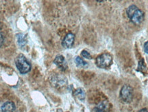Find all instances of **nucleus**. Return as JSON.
<instances>
[{
  "label": "nucleus",
  "instance_id": "16",
  "mask_svg": "<svg viewBox=\"0 0 148 112\" xmlns=\"http://www.w3.org/2000/svg\"><path fill=\"white\" fill-rule=\"evenodd\" d=\"M138 112H148V110L147 109H145V108H144V109H140Z\"/></svg>",
  "mask_w": 148,
  "mask_h": 112
},
{
  "label": "nucleus",
  "instance_id": "15",
  "mask_svg": "<svg viewBox=\"0 0 148 112\" xmlns=\"http://www.w3.org/2000/svg\"><path fill=\"white\" fill-rule=\"evenodd\" d=\"M3 40H4V39H3V35L1 33H0V47H1V46L3 45Z\"/></svg>",
  "mask_w": 148,
  "mask_h": 112
},
{
  "label": "nucleus",
  "instance_id": "6",
  "mask_svg": "<svg viewBox=\"0 0 148 112\" xmlns=\"http://www.w3.org/2000/svg\"><path fill=\"white\" fill-rule=\"evenodd\" d=\"M74 39H75V35L73 33H69V34L66 35L63 40H62V46L65 48H71L72 46L73 45Z\"/></svg>",
  "mask_w": 148,
  "mask_h": 112
},
{
  "label": "nucleus",
  "instance_id": "3",
  "mask_svg": "<svg viewBox=\"0 0 148 112\" xmlns=\"http://www.w3.org/2000/svg\"><path fill=\"white\" fill-rule=\"evenodd\" d=\"M112 62V58L110 54L103 53L96 59V65L99 68H107L110 66Z\"/></svg>",
  "mask_w": 148,
  "mask_h": 112
},
{
  "label": "nucleus",
  "instance_id": "5",
  "mask_svg": "<svg viewBox=\"0 0 148 112\" xmlns=\"http://www.w3.org/2000/svg\"><path fill=\"white\" fill-rule=\"evenodd\" d=\"M50 81L51 83L53 85V86L56 87H63L67 83L66 78L64 76L60 75H56L52 76Z\"/></svg>",
  "mask_w": 148,
  "mask_h": 112
},
{
  "label": "nucleus",
  "instance_id": "1",
  "mask_svg": "<svg viewBox=\"0 0 148 112\" xmlns=\"http://www.w3.org/2000/svg\"><path fill=\"white\" fill-rule=\"evenodd\" d=\"M126 13L130 21L135 25H139L143 21L144 13L136 6H130L127 8Z\"/></svg>",
  "mask_w": 148,
  "mask_h": 112
},
{
  "label": "nucleus",
  "instance_id": "11",
  "mask_svg": "<svg viewBox=\"0 0 148 112\" xmlns=\"http://www.w3.org/2000/svg\"><path fill=\"white\" fill-rule=\"evenodd\" d=\"M74 95H75V96H77V98L81 100H83L85 98V92L84 89H82V88H78L76 89V90L75 91V92H74Z\"/></svg>",
  "mask_w": 148,
  "mask_h": 112
},
{
  "label": "nucleus",
  "instance_id": "7",
  "mask_svg": "<svg viewBox=\"0 0 148 112\" xmlns=\"http://www.w3.org/2000/svg\"><path fill=\"white\" fill-rule=\"evenodd\" d=\"M53 63H55L58 68L62 69V70H65L66 68V62L64 59V57L62 55H58L55 58Z\"/></svg>",
  "mask_w": 148,
  "mask_h": 112
},
{
  "label": "nucleus",
  "instance_id": "14",
  "mask_svg": "<svg viewBox=\"0 0 148 112\" xmlns=\"http://www.w3.org/2000/svg\"><path fill=\"white\" fill-rule=\"evenodd\" d=\"M144 51L146 54H147L148 55V41H146L145 44H144Z\"/></svg>",
  "mask_w": 148,
  "mask_h": 112
},
{
  "label": "nucleus",
  "instance_id": "13",
  "mask_svg": "<svg viewBox=\"0 0 148 112\" xmlns=\"http://www.w3.org/2000/svg\"><path fill=\"white\" fill-rule=\"evenodd\" d=\"M81 55L84 58H86V59H91V56H90L89 52L86 51V50H83L82 53H81Z\"/></svg>",
  "mask_w": 148,
  "mask_h": 112
},
{
  "label": "nucleus",
  "instance_id": "17",
  "mask_svg": "<svg viewBox=\"0 0 148 112\" xmlns=\"http://www.w3.org/2000/svg\"><path fill=\"white\" fill-rule=\"evenodd\" d=\"M1 22H0V30H1Z\"/></svg>",
  "mask_w": 148,
  "mask_h": 112
},
{
  "label": "nucleus",
  "instance_id": "2",
  "mask_svg": "<svg viewBox=\"0 0 148 112\" xmlns=\"http://www.w3.org/2000/svg\"><path fill=\"white\" fill-rule=\"evenodd\" d=\"M15 65L16 68L18 69L20 73L21 74H26L31 70L30 64L23 55H19L16 57L15 60Z\"/></svg>",
  "mask_w": 148,
  "mask_h": 112
},
{
  "label": "nucleus",
  "instance_id": "12",
  "mask_svg": "<svg viewBox=\"0 0 148 112\" xmlns=\"http://www.w3.org/2000/svg\"><path fill=\"white\" fill-rule=\"evenodd\" d=\"M16 37H17V41L18 44L20 46H23L24 44H25V37H24L23 35L22 34H18L16 35Z\"/></svg>",
  "mask_w": 148,
  "mask_h": 112
},
{
  "label": "nucleus",
  "instance_id": "4",
  "mask_svg": "<svg viewBox=\"0 0 148 112\" xmlns=\"http://www.w3.org/2000/svg\"><path fill=\"white\" fill-rule=\"evenodd\" d=\"M121 99L125 102H130L133 97V89L128 85H124L120 91Z\"/></svg>",
  "mask_w": 148,
  "mask_h": 112
},
{
  "label": "nucleus",
  "instance_id": "10",
  "mask_svg": "<svg viewBox=\"0 0 148 112\" xmlns=\"http://www.w3.org/2000/svg\"><path fill=\"white\" fill-rule=\"evenodd\" d=\"M75 63L77 67L79 68H86L88 66L87 63L85 62L82 59H81L80 57H77L75 59Z\"/></svg>",
  "mask_w": 148,
  "mask_h": 112
},
{
  "label": "nucleus",
  "instance_id": "9",
  "mask_svg": "<svg viewBox=\"0 0 148 112\" xmlns=\"http://www.w3.org/2000/svg\"><path fill=\"white\" fill-rule=\"evenodd\" d=\"M108 109V104L106 101L101 102L100 104H98V106L95 107V112H107Z\"/></svg>",
  "mask_w": 148,
  "mask_h": 112
},
{
  "label": "nucleus",
  "instance_id": "8",
  "mask_svg": "<svg viewBox=\"0 0 148 112\" xmlns=\"http://www.w3.org/2000/svg\"><path fill=\"white\" fill-rule=\"evenodd\" d=\"M14 109H15V105L14 102L11 101L5 102L1 106L2 112H13Z\"/></svg>",
  "mask_w": 148,
  "mask_h": 112
}]
</instances>
